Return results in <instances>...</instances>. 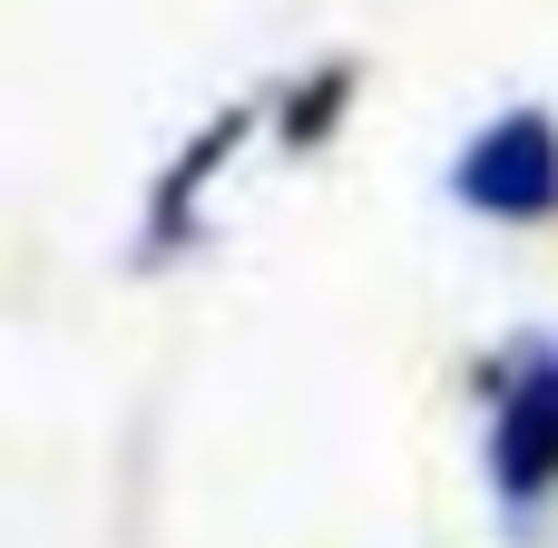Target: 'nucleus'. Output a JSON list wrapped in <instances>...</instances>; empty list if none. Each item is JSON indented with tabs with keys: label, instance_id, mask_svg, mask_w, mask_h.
I'll list each match as a JSON object with an SVG mask.
<instances>
[{
	"label": "nucleus",
	"instance_id": "f257e3e1",
	"mask_svg": "<svg viewBox=\"0 0 558 548\" xmlns=\"http://www.w3.org/2000/svg\"><path fill=\"white\" fill-rule=\"evenodd\" d=\"M471 392L490 412L481 431V480L500 520H539L558 500V333H520L471 363Z\"/></svg>",
	"mask_w": 558,
	"mask_h": 548
},
{
	"label": "nucleus",
	"instance_id": "f03ea898",
	"mask_svg": "<svg viewBox=\"0 0 558 548\" xmlns=\"http://www.w3.org/2000/svg\"><path fill=\"white\" fill-rule=\"evenodd\" d=\"M441 186H451V206L481 216V226H510V235L558 226V108L520 98V108L481 118V127L451 147Z\"/></svg>",
	"mask_w": 558,
	"mask_h": 548
},
{
	"label": "nucleus",
	"instance_id": "7ed1b4c3",
	"mask_svg": "<svg viewBox=\"0 0 558 548\" xmlns=\"http://www.w3.org/2000/svg\"><path fill=\"white\" fill-rule=\"evenodd\" d=\"M245 137H265V108H206L186 137H177V157L157 167V186H147V216H137V245H128V265L137 275H167L177 255H196V235H206V186L235 167V147Z\"/></svg>",
	"mask_w": 558,
	"mask_h": 548
},
{
	"label": "nucleus",
	"instance_id": "20e7f679",
	"mask_svg": "<svg viewBox=\"0 0 558 548\" xmlns=\"http://www.w3.org/2000/svg\"><path fill=\"white\" fill-rule=\"evenodd\" d=\"M353 98H363V59H353V49H333V59L294 69V78L265 98V137H275L284 157H314V147H333V137H343Z\"/></svg>",
	"mask_w": 558,
	"mask_h": 548
}]
</instances>
